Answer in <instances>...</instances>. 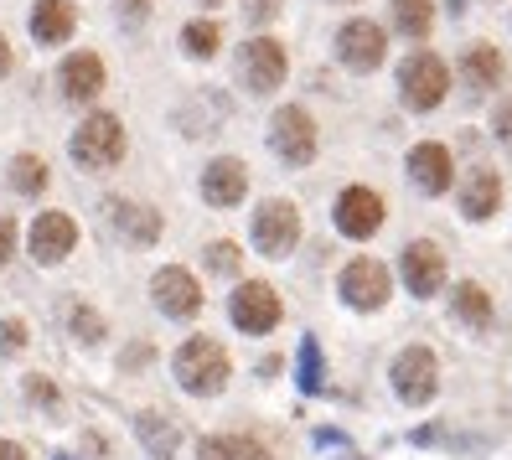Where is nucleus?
<instances>
[{
	"instance_id": "obj_31",
	"label": "nucleus",
	"mask_w": 512,
	"mask_h": 460,
	"mask_svg": "<svg viewBox=\"0 0 512 460\" xmlns=\"http://www.w3.org/2000/svg\"><path fill=\"white\" fill-rule=\"evenodd\" d=\"M26 398H32V404H42V409H52L57 414V388L42 378V373H32V378H26Z\"/></svg>"
},
{
	"instance_id": "obj_36",
	"label": "nucleus",
	"mask_w": 512,
	"mask_h": 460,
	"mask_svg": "<svg viewBox=\"0 0 512 460\" xmlns=\"http://www.w3.org/2000/svg\"><path fill=\"white\" fill-rule=\"evenodd\" d=\"M119 16H125V21H145L150 16V0H119Z\"/></svg>"
},
{
	"instance_id": "obj_17",
	"label": "nucleus",
	"mask_w": 512,
	"mask_h": 460,
	"mask_svg": "<svg viewBox=\"0 0 512 460\" xmlns=\"http://www.w3.org/2000/svg\"><path fill=\"white\" fill-rule=\"evenodd\" d=\"M409 181L419 192H430V197H440L450 181H456V166H450V150L440 145V140H419L414 150H409Z\"/></svg>"
},
{
	"instance_id": "obj_34",
	"label": "nucleus",
	"mask_w": 512,
	"mask_h": 460,
	"mask_svg": "<svg viewBox=\"0 0 512 460\" xmlns=\"http://www.w3.org/2000/svg\"><path fill=\"white\" fill-rule=\"evenodd\" d=\"M492 125H497V140L512 150V99L507 104H497V114H492Z\"/></svg>"
},
{
	"instance_id": "obj_15",
	"label": "nucleus",
	"mask_w": 512,
	"mask_h": 460,
	"mask_svg": "<svg viewBox=\"0 0 512 460\" xmlns=\"http://www.w3.org/2000/svg\"><path fill=\"white\" fill-rule=\"evenodd\" d=\"M78 249V223L68 212H42L32 223V259L37 264H63Z\"/></svg>"
},
{
	"instance_id": "obj_21",
	"label": "nucleus",
	"mask_w": 512,
	"mask_h": 460,
	"mask_svg": "<svg viewBox=\"0 0 512 460\" xmlns=\"http://www.w3.org/2000/svg\"><path fill=\"white\" fill-rule=\"evenodd\" d=\"M73 26H78L73 0H37V6H32V37H37L42 47L68 42V37H73Z\"/></svg>"
},
{
	"instance_id": "obj_28",
	"label": "nucleus",
	"mask_w": 512,
	"mask_h": 460,
	"mask_svg": "<svg viewBox=\"0 0 512 460\" xmlns=\"http://www.w3.org/2000/svg\"><path fill=\"white\" fill-rule=\"evenodd\" d=\"M300 388H306V393L326 388V378H321V342H316V336L300 342Z\"/></svg>"
},
{
	"instance_id": "obj_18",
	"label": "nucleus",
	"mask_w": 512,
	"mask_h": 460,
	"mask_svg": "<svg viewBox=\"0 0 512 460\" xmlns=\"http://www.w3.org/2000/svg\"><path fill=\"white\" fill-rule=\"evenodd\" d=\"M109 223L119 228V238L135 243V249H150V243L161 238V212L145 207V202H125V197H109Z\"/></svg>"
},
{
	"instance_id": "obj_11",
	"label": "nucleus",
	"mask_w": 512,
	"mask_h": 460,
	"mask_svg": "<svg viewBox=\"0 0 512 460\" xmlns=\"http://www.w3.org/2000/svg\"><path fill=\"white\" fill-rule=\"evenodd\" d=\"M383 52H388V37L378 21H347L337 32V57L352 73H373L383 63Z\"/></svg>"
},
{
	"instance_id": "obj_38",
	"label": "nucleus",
	"mask_w": 512,
	"mask_h": 460,
	"mask_svg": "<svg viewBox=\"0 0 512 460\" xmlns=\"http://www.w3.org/2000/svg\"><path fill=\"white\" fill-rule=\"evenodd\" d=\"M145 362H150V347H145V342L125 352V367H145Z\"/></svg>"
},
{
	"instance_id": "obj_41",
	"label": "nucleus",
	"mask_w": 512,
	"mask_h": 460,
	"mask_svg": "<svg viewBox=\"0 0 512 460\" xmlns=\"http://www.w3.org/2000/svg\"><path fill=\"white\" fill-rule=\"evenodd\" d=\"M57 460H73V455H57Z\"/></svg>"
},
{
	"instance_id": "obj_4",
	"label": "nucleus",
	"mask_w": 512,
	"mask_h": 460,
	"mask_svg": "<svg viewBox=\"0 0 512 460\" xmlns=\"http://www.w3.org/2000/svg\"><path fill=\"white\" fill-rule=\"evenodd\" d=\"M269 145L285 166H311L316 156V119L306 114V104H285L269 119Z\"/></svg>"
},
{
	"instance_id": "obj_14",
	"label": "nucleus",
	"mask_w": 512,
	"mask_h": 460,
	"mask_svg": "<svg viewBox=\"0 0 512 460\" xmlns=\"http://www.w3.org/2000/svg\"><path fill=\"white\" fill-rule=\"evenodd\" d=\"M249 197V171H244V161H238V156H218L213 166H207L202 171V202L207 207H238V202H244Z\"/></svg>"
},
{
	"instance_id": "obj_13",
	"label": "nucleus",
	"mask_w": 512,
	"mask_h": 460,
	"mask_svg": "<svg viewBox=\"0 0 512 460\" xmlns=\"http://www.w3.org/2000/svg\"><path fill=\"white\" fill-rule=\"evenodd\" d=\"M57 88H63L68 104H94L104 94V57L99 52H73L57 68Z\"/></svg>"
},
{
	"instance_id": "obj_3",
	"label": "nucleus",
	"mask_w": 512,
	"mask_h": 460,
	"mask_svg": "<svg viewBox=\"0 0 512 460\" xmlns=\"http://www.w3.org/2000/svg\"><path fill=\"white\" fill-rule=\"evenodd\" d=\"M399 94L414 114H430L445 104L450 94V68H445V57L435 52H409L404 57V68H399Z\"/></svg>"
},
{
	"instance_id": "obj_9",
	"label": "nucleus",
	"mask_w": 512,
	"mask_h": 460,
	"mask_svg": "<svg viewBox=\"0 0 512 460\" xmlns=\"http://www.w3.org/2000/svg\"><path fill=\"white\" fill-rule=\"evenodd\" d=\"M254 243L269 259H285L300 243V212H295V202H264L254 212Z\"/></svg>"
},
{
	"instance_id": "obj_1",
	"label": "nucleus",
	"mask_w": 512,
	"mask_h": 460,
	"mask_svg": "<svg viewBox=\"0 0 512 460\" xmlns=\"http://www.w3.org/2000/svg\"><path fill=\"white\" fill-rule=\"evenodd\" d=\"M171 367H176V383H182L187 393H197V398H213L228 383V352H223V342H213V336H192V342L176 352Z\"/></svg>"
},
{
	"instance_id": "obj_10",
	"label": "nucleus",
	"mask_w": 512,
	"mask_h": 460,
	"mask_svg": "<svg viewBox=\"0 0 512 460\" xmlns=\"http://www.w3.org/2000/svg\"><path fill=\"white\" fill-rule=\"evenodd\" d=\"M337 290L347 305H357V311H378V305H388V264L378 259H352L342 274H337Z\"/></svg>"
},
{
	"instance_id": "obj_5",
	"label": "nucleus",
	"mask_w": 512,
	"mask_h": 460,
	"mask_svg": "<svg viewBox=\"0 0 512 460\" xmlns=\"http://www.w3.org/2000/svg\"><path fill=\"white\" fill-rule=\"evenodd\" d=\"M228 316H233V326L244 331V336H269V331L280 326V316H285L280 290H275V285H264V280L238 285L233 300H228Z\"/></svg>"
},
{
	"instance_id": "obj_23",
	"label": "nucleus",
	"mask_w": 512,
	"mask_h": 460,
	"mask_svg": "<svg viewBox=\"0 0 512 460\" xmlns=\"http://www.w3.org/2000/svg\"><path fill=\"white\" fill-rule=\"evenodd\" d=\"M450 305H456V316L471 326V331H487L492 326V295L481 290L476 280H466V285H456V295H450Z\"/></svg>"
},
{
	"instance_id": "obj_40",
	"label": "nucleus",
	"mask_w": 512,
	"mask_h": 460,
	"mask_svg": "<svg viewBox=\"0 0 512 460\" xmlns=\"http://www.w3.org/2000/svg\"><path fill=\"white\" fill-rule=\"evenodd\" d=\"M202 6H223V0H202Z\"/></svg>"
},
{
	"instance_id": "obj_25",
	"label": "nucleus",
	"mask_w": 512,
	"mask_h": 460,
	"mask_svg": "<svg viewBox=\"0 0 512 460\" xmlns=\"http://www.w3.org/2000/svg\"><path fill=\"white\" fill-rule=\"evenodd\" d=\"M135 429H140V440H145L150 455H171L176 445H182V429H176L171 419H161V414H150V409L135 419Z\"/></svg>"
},
{
	"instance_id": "obj_33",
	"label": "nucleus",
	"mask_w": 512,
	"mask_h": 460,
	"mask_svg": "<svg viewBox=\"0 0 512 460\" xmlns=\"http://www.w3.org/2000/svg\"><path fill=\"white\" fill-rule=\"evenodd\" d=\"M244 16H249L254 26H259V21H275V16H280V0H249Z\"/></svg>"
},
{
	"instance_id": "obj_37",
	"label": "nucleus",
	"mask_w": 512,
	"mask_h": 460,
	"mask_svg": "<svg viewBox=\"0 0 512 460\" xmlns=\"http://www.w3.org/2000/svg\"><path fill=\"white\" fill-rule=\"evenodd\" d=\"M11 68H16V52H11V42H6V37H0V83L11 78Z\"/></svg>"
},
{
	"instance_id": "obj_32",
	"label": "nucleus",
	"mask_w": 512,
	"mask_h": 460,
	"mask_svg": "<svg viewBox=\"0 0 512 460\" xmlns=\"http://www.w3.org/2000/svg\"><path fill=\"white\" fill-rule=\"evenodd\" d=\"M26 347V321H0V352H21Z\"/></svg>"
},
{
	"instance_id": "obj_27",
	"label": "nucleus",
	"mask_w": 512,
	"mask_h": 460,
	"mask_svg": "<svg viewBox=\"0 0 512 460\" xmlns=\"http://www.w3.org/2000/svg\"><path fill=\"white\" fill-rule=\"evenodd\" d=\"M218 42H223V32H218L213 21H187L182 26V52L197 57V63H207V57L218 52Z\"/></svg>"
},
{
	"instance_id": "obj_20",
	"label": "nucleus",
	"mask_w": 512,
	"mask_h": 460,
	"mask_svg": "<svg viewBox=\"0 0 512 460\" xmlns=\"http://www.w3.org/2000/svg\"><path fill=\"white\" fill-rule=\"evenodd\" d=\"M502 73H507V63H502V52L492 42H471L461 52V78H466L471 94H492V88L502 83Z\"/></svg>"
},
{
	"instance_id": "obj_6",
	"label": "nucleus",
	"mask_w": 512,
	"mask_h": 460,
	"mask_svg": "<svg viewBox=\"0 0 512 460\" xmlns=\"http://www.w3.org/2000/svg\"><path fill=\"white\" fill-rule=\"evenodd\" d=\"M150 300H156V311L171 316V321H192L202 311V285L197 274L182 269V264H166L156 269V280H150Z\"/></svg>"
},
{
	"instance_id": "obj_16",
	"label": "nucleus",
	"mask_w": 512,
	"mask_h": 460,
	"mask_svg": "<svg viewBox=\"0 0 512 460\" xmlns=\"http://www.w3.org/2000/svg\"><path fill=\"white\" fill-rule=\"evenodd\" d=\"M404 285L414 295H425V300L435 290H445V249H440V243H430V238L409 243V249H404Z\"/></svg>"
},
{
	"instance_id": "obj_2",
	"label": "nucleus",
	"mask_w": 512,
	"mask_h": 460,
	"mask_svg": "<svg viewBox=\"0 0 512 460\" xmlns=\"http://www.w3.org/2000/svg\"><path fill=\"white\" fill-rule=\"evenodd\" d=\"M73 161L83 171H109L125 161V125H119V114H88L83 125L73 130Z\"/></svg>"
},
{
	"instance_id": "obj_39",
	"label": "nucleus",
	"mask_w": 512,
	"mask_h": 460,
	"mask_svg": "<svg viewBox=\"0 0 512 460\" xmlns=\"http://www.w3.org/2000/svg\"><path fill=\"white\" fill-rule=\"evenodd\" d=\"M0 460H26V450L16 440H0Z\"/></svg>"
},
{
	"instance_id": "obj_7",
	"label": "nucleus",
	"mask_w": 512,
	"mask_h": 460,
	"mask_svg": "<svg viewBox=\"0 0 512 460\" xmlns=\"http://www.w3.org/2000/svg\"><path fill=\"white\" fill-rule=\"evenodd\" d=\"M440 367H435V352L430 347H404L399 357H394V367H388V378H394V388H399V398L404 404H430L435 398V388H440Z\"/></svg>"
},
{
	"instance_id": "obj_29",
	"label": "nucleus",
	"mask_w": 512,
	"mask_h": 460,
	"mask_svg": "<svg viewBox=\"0 0 512 460\" xmlns=\"http://www.w3.org/2000/svg\"><path fill=\"white\" fill-rule=\"evenodd\" d=\"M207 269L213 274H238V264H244V249L238 243H228V238H218V243H207Z\"/></svg>"
},
{
	"instance_id": "obj_26",
	"label": "nucleus",
	"mask_w": 512,
	"mask_h": 460,
	"mask_svg": "<svg viewBox=\"0 0 512 460\" xmlns=\"http://www.w3.org/2000/svg\"><path fill=\"white\" fill-rule=\"evenodd\" d=\"M11 187L21 197H42L47 192V161L42 156H16L11 161Z\"/></svg>"
},
{
	"instance_id": "obj_30",
	"label": "nucleus",
	"mask_w": 512,
	"mask_h": 460,
	"mask_svg": "<svg viewBox=\"0 0 512 460\" xmlns=\"http://www.w3.org/2000/svg\"><path fill=\"white\" fill-rule=\"evenodd\" d=\"M68 326H73L78 342H88V347H94L99 336H104V316H99V311H88V305H73V311H68Z\"/></svg>"
},
{
	"instance_id": "obj_24",
	"label": "nucleus",
	"mask_w": 512,
	"mask_h": 460,
	"mask_svg": "<svg viewBox=\"0 0 512 460\" xmlns=\"http://www.w3.org/2000/svg\"><path fill=\"white\" fill-rule=\"evenodd\" d=\"M435 21V0H394V26L409 42H425Z\"/></svg>"
},
{
	"instance_id": "obj_35",
	"label": "nucleus",
	"mask_w": 512,
	"mask_h": 460,
	"mask_svg": "<svg viewBox=\"0 0 512 460\" xmlns=\"http://www.w3.org/2000/svg\"><path fill=\"white\" fill-rule=\"evenodd\" d=\"M16 254V223L6 218V212H0V264H6Z\"/></svg>"
},
{
	"instance_id": "obj_12",
	"label": "nucleus",
	"mask_w": 512,
	"mask_h": 460,
	"mask_svg": "<svg viewBox=\"0 0 512 460\" xmlns=\"http://www.w3.org/2000/svg\"><path fill=\"white\" fill-rule=\"evenodd\" d=\"M383 218H388V207H383V197L373 187H347L337 197V228L347 238H373L383 228Z\"/></svg>"
},
{
	"instance_id": "obj_22",
	"label": "nucleus",
	"mask_w": 512,
	"mask_h": 460,
	"mask_svg": "<svg viewBox=\"0 0 512 460\" xmlns=\"http://www.w3.org/2000/svg\"><path fill=\"white\" fill-rule=\"evenodd\" d=\"M197 460H269L259 440L249 435H207L197 445Z\"/></svg>"
},
{
	"instance_id": "obj_19",
	"label": "nucleus",
	"mask_w": 512,
	"mask_h": 460,
	"mask_svg": "<svg viewBox=\"0 0 512 460\" xmlns=\"http://www.w3.org/2000/svg\"><path fill=\"white\" fill-rule=\"evenodd\" d=\"M497 207H502V176L492 166H476L466 176V187H461V212H466L471 223H487Z\"/></svg>"
},
{
	"instance_id": "obj_8",
	"label": "nucleus",
	"mask_w": 512,
	"mask_h": 460,
	"mask_svg": "<svg viewBox=\"0 0 512 460\" xmlns=\"http://www.w3.org/2000/svg\"><path fill=\"white\" fill-rule=\"evenodd\" d=\"M285 73H290V63H285V47L275 37H254L238 52V78H244L254 94H275L285 83Z\"/></svg>"
}]
</instances>
